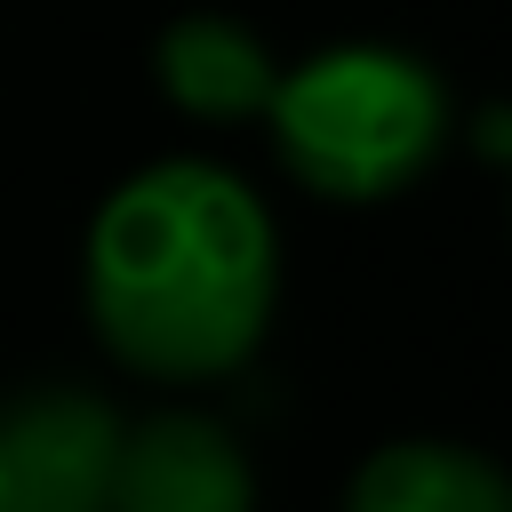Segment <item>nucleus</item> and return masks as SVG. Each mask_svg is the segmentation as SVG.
<instances>
[{
  "label": "nucleus",
  "instance_id": "4",
  "mask_svg": "<svg viewBox=\"0 0 512 512\" xmlns=\"http://www.w3.org/2000/svg\"><path fill=\"white\" fill-rule=\"evenodd\" d=\"M104 512H256V456L208 408H152L120 424Z\"/></svg>",
  "mask_w": 512,
  "mask_h": 512
},
{
  "label": "nucleus",
  "instance_id": "2",
  "mask_svg": "<svg viewBox=\"0 0 512 512\" xmlns=\"http://www.w3.org/2000/svg\"><path fill=\"white\" fill-rule=\"evenodd\" d=\"M264 136L312 200L376 208L440 168L456 144V96L400 40H328L280 64Z\"/></svg>",
  "mask_w": 512,
  "mask_h": 512
},
{
  "label": "nucleus",
  "instance_id": "5",
  "mask_svg": "<svg viewBox=\"0 0 512 512\" xmlns=\"http://www.w3.org/2000/svg\"><path fill=\"white\" fill-rule=\"evenodd\" d=\"M272 80H280L272 40L248 16H232V8H184L152 40V88L192 128H248V120H264Z\"/></svg>",
  "mask_w": 512,
  "mask_h": 512
},
{
  "label": "nucleus",
  "instance_id": "3",
  "mask_svg": "<svg viewBox=\"0 0 512 512\" xmlns=\"http://www.w3.org/2000/svg\"><path fill=\"white\" fill-rule=\"evenodd\" d=\"M120 408L88 384H32L0 408V496L8 512H104Z\"/></svg>",
  "mask_w": 512,
  "mask_h": 512
},
{
  "label": "nucleus",
  "instance_id": "1",
  "mask_svg": "<svg viewBox=\"0 0 512 512\" xmlns=\"http://www.w3.org/2000/svg\"><path fill=\"white\" fill-rule=\"evenodd\" d=\"M80 304L96 344L144 384L240 376L280 312V224L264 192L200 152L128 168L80 232Z\"/></svg>",
  "mask_w": 512,
  "mask_h": 512
},
{
  "label": "nucleus",
  "instance_id": "7",
  "mask_svg": "<svg viewBox=\"0 0 512 512\" xmlns=\"http://www.w3.org/2000/svg\"><path fill=\"white\" fill-rule=\"evenodd\" d=\"M0 512H8V496H0Z\"/></svg>",
  "mask_w": 512,
  "mask_h": 512
},
{
  "label": "nucleus",
  "instance_id": "6",
  "mask_svg": "<svg viewBox=\"0 0 512 512\" xmlns=\"http://www.w3.org/2000/svg\"><path fill=\"white\" fill-rule=\"evenodd\" d=\"M344 512H512V480L488 448L408 432L352 464Z\"/></svg>",
  "mask_w": 512,
  "mask_h": 512
}]
</instances>
